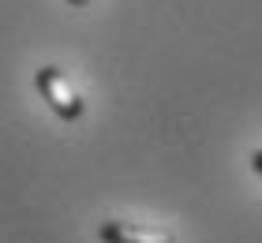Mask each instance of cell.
<instances>
[{
	"label": "cell",
	"mask_w": 262,
	"mask_h": 243,
	"mask_svg": "<svg viewBox=\"0 0 262 243\" xmlns=\"http://www.w3.org/2000/svg\"><path fill=\"white\" fill-rule=\"evenodd\" d=\"M98 236L101 243H176L172 232H165V228H146L131 221H105Z\"/></svg>",
	"instance_id": "2"
},
{
	"label": "cell",
	"mask_w": 262,
	"mask_h": 243,
	"mask_svg": "<svg viewBox=\"0 0 262 243\" xmlns=\"http://www.w3.org/2000/svg\"><path fill=\"white\" fill-rule=\"evenodd\" d=\"M251 168L262 176V150H255V153H251Z\"/></svg>",
	"instance_id": "3"
},
{
	"label": "cell",
	"mask_w": 262,
	"mask_h": 243,
	"mask_svg": "<svg viewBox=\"0 0 262 243\" xmlns=\"http://www.w3.org/2000/svg\"><path fill=\"white\" fill-rule=\"evenodd\" d=\"M68 4H71V8H86L90 0H68Z\"/></svg>",
	"instance_id": "4"
},
{
	"label": "cell",
	"mask_w": 262,
	"mask_h": 243,
	"mask_svg": "<svg viewBox=\"0 0 262 243\" xmlns=\"http://www.w3.org/2000/svg\"><path fill=\"white\" fill-rule=\"evenodd\" d=\"M38 90H41V97L53 105V113L60 120H79L82 116V97L71 90V82L56 68H41L38 71Z\"/></svg>",
	"instance_id": "1"
}]
</instances>
